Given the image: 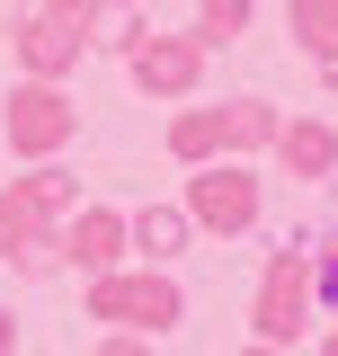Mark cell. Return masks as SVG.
<instances>
[{
  "instance_id": "1",
  "label": "cell",
  "mask_w": 338,
  "mask_h": 356,
  "mask_svg": "<svg viewBox=\"0 0 338 356\" xmlns=\"http://www.w3.org/2000/svg\"><path fill=\"white\" fill-rule=\"evenodd\" d=\"M89 321H107V330H134V339H161V330H178L187 321V285L169 276V267H116V276H89L81 294Z\"/></svg>"
},
{
  "instance_id": "2",
  "label": "cell",
  "mask_w": 338,
  "mask_h": 356,
  "mask_svg": "<svg viewBox=\"0 0 338 356\" xmlns=\"http://www.w3.org/2000/svg\"><path fill=\"white\" fill-rule=\"evenodd\" d=\"M312 303H321L312 241L267 250V267H258V294H250V339H258V348H294L303 330H312Z\"/></svg>"
},
{
  "instance_id": "3",
  "label": "cell",
  "mask_w": 338,
  "mask_h": 356,
  "mask_svg": "<svg viewBox=\"0 0 338 356\" xmlns=\"http://www.w3.org/2000/svg\"><path fill=\"white\" fill-rule=\"evenodd\" d=\"M187 222L196 232H223V241H241V232H258V214H267V187H258L250 161H205V170H187Z\"/></svg>"
},
{
  "instance_id": "4",
  "label": "cell",
  "mask_w": 338,
  "mask_h": 356,
  "mask_svg": "<svg viewBox=\"0 0 338 356\" xmlns=\"http://www.w3.org/2000/svg\"><path fill=\"white\" fill-rule=\"evenodd\" d=\"M0 134H9L18 161H54V152L81 134V107L63 98V81H18L9 107H0Z\"/></svg>"
},
{
  "instance_id": "5",
  "label": "cell",
  "mask_w": 338,
  "mask_h": 356,
  "mask_svg": "<svg viewBox=\"0 0 338 356\" xmlns=\"http://www.w3.org/2000/svg\"><path fill=\"white\" fill-rule=\"evenodd\" d=\"M9 54H18L27 81H63V72H81L89 27H81V18H45V9H27V18L9 27Z\"/></svg>"
},
{
  "instance_id": "6",
  "label": "cell",
  "mask_w": 338,
  "mask_h": 356,
  "mask_svg": "<svg viewBox=\"0 0 338 356\" xmlns=\"http://www.w3.org/2000/svg\"><path fill=\"white\" fill-rule=\"evenodd\" d=\"M125 72L143 98H196V81H205V44L196 36H143L125 54Z\"/></svg>"
},
{
  "instance_id": "7",
  "label": "cell",
  "mask_w": 338,
  "mask_h": 356,
  "mask_svg": "<svg viewBox=\"0 0 338 356\" xmlns=\"http://www.w3.org/2000/svg\"><path fill=\"white\" fill-rule=\"evenodd\" d=\"M54 241H63V267H81V276H116V259H125V214H116V205H81Z\"/></svg>"
},
{
  "instance_id": "8",
  "label": "cell",
  "mask_w": 338,
  "mask_h": 356,
  "mask_svg": "<svg viewBox=\"0 0 338 356\" xmlns=\"http://www.w3.org/2000/svg\"><path fill=\"white\" fill-rule=\"evenodd\" d=\"M9 205L36 222V232H63V222L81 214V178L63 170V161H36L27 178H9Z\"/></svg>"
},
{
  "instance_id": "9",
  "label": "cell",
  "mask_w": 338,
  "mask_h": 356,
  "mask_svg": "<svg viewBox=\"0 0 338 356\" xmlns=\"http://www.w3.org/2000/svg\"><path fill=\"white\" fill-rule=\"evenodd\" d=\"M187 241H196L187 205H134V214H125V250H134L143 267H169L178 250H187Z\"/></svg>"
},
{
  "instance_id": "10",
  "label": "cell",
  "mask_w": 338,
  "mask_h": 356,
  "mask_svg": "<svg viewBox=\"0 0 338 356\" xmlns=\"http://www.w3.org/2000/svg\"><path fill=\"white\" fill-rule=\"evenodd\" d=\"M214 125H223V161H250V152H276L285 116H276V98H223Z\"/></svg>"
},
{
  "instance_id": "11",
  "label": "cell",
  "mask_w": 338,
  "mask_h": 356,
  "mask_svg": "<svg viewBox=\"0 0 338 356\" xmlns=\"http://www.w3.org/2000/svg\"><path fill=\"white\" fill-rule=\"evenodd\" d=\"M276 170L285 178H330L338 170V134L321 125V116H294V125L276 134Z\"/></svg>"
},
{
  "instance_id": "12",
  "label": "cell",
  "mask_w": 338,
  "mask_h": 356,
  "mask_svg": "<svg viewBox=\"0 0 338 356\" xmlns=\"http://www.w3.org/2000/svg\"><path fill=\"white\" fill-rule=\"evenodd\" d=\"M169 161H178V170L223 161V125H214V107H178V116H169Z\"/></svg>"
},
{
  "instance_id": "13",
  "label": "cell",
  "mask_w": 338,
  "mask_h": 356,
  "mask_svg": "<svg viewBox=\"0 0 338 356\" xmlns=\"http://www.w3.org/2000/svg\"><path fill=\"white\" fill-rule=\"evenodd\" d=\"M81 27H89V44H98V54H134V44L152 36V27L134 18V0H98V9H89Z\"/></svg>"
},
{
  "instance_id": "14",
  "label": "cell",
  "mask_w": 338,
  "mask_h": 356,
  "mask_svg": "<svg viewBox=\"0 0 338 356\" xmlns=\"http://www.w3.org/2000/svg\"><path fill=\"white\" fill-rule=\"evenodd\" d=\"M285 27H294V44L321 63V54H338V0H285Z\"/></svg>"
},
{
  "instance_id": "15",
  "label": "cell",
  "mask_w": 338,
  "mask_h": 356,
  "mask_svg": "<svg viewBox=\"0 0 338 356\" xmlns=\"http://www.w3.org/2000/svg\"><path fill=\"white\" fill-rule=\"evenodd\" d=\"M250 18H258V0H205V9H196V27H187V36L205 44H232V36H250Z\"/></svg>"
},
{
  "instance_id": "16",
  "label": "cell",
  "mask_w": 338,
  "mask_h": 356,
  "mask_svg": "<svg viewBox=\"0 0 338 356\" xmlns=\"http://www.w3.org/2000/svg\"><path fill=\"white\" fill-rule=\"evenodd\" d=\"M9 267H18V276H54V267H63V241L36 232V241H18V250H9Z\"/></svg>"
},
{
  "instance_id": "17",
  "label": "cell",
  "mask_w": 338,
  "mask_h": 356,
  "mask_svg": "<svg viewBox=\"0 0 338 356\" xmlns=\"http://www.w3.org/2000/svg\"><path fill=\"white\" fill-rule=\"evenodd\" d=\"M18 241H36V222H27V214H18V205H9V196H0V259H9Z\"/></svg>"
},
{
  "instance_id": "18",
  "label": "cell",
  "mask_w": 338,
  "mask_h": 356,
  "mask_svg": "<svg viewBox=\"0 0 338 356\" xmlns=\"http://www.w3.org/2000/svg\"><path fill=\"white\" fill-rule=\"evenodd\" d=\"M89 356H152V339H134V330H107V339H98Z\"/></svg>"
},
{
  "instance_id": "19",
  "label": "cell",
  "mask_w": 338,
  "mask_h": 356,
  "mask_svg": "<svg viewBox=\"0 0 338 356\" xmlns=\"http://www.w3.org/2000/svg\"><path fill=\"white\" fill-rule=\"evenodd\" d=\"M312 276H321V303L338 312V250H321V259H312Z\"/></svg>"
},
{
  "instance_id": "20",
  "label": "cell",
  "mask_w": 338,
  "mask_h": 356,
  "mask_svg": "<svg viewBox=\"0 0 338 356\" xmlns=\"http://www.w3.org/2000/svg\"><path fill=\"white\" fill-rule=\"evenodd\" d=\"M45 18H89V9H98V0H36Z\"/></svg>"
},
{
  "instance_id": "21",
  "label": "cell",
  "mask_w": 338,
  "mask_h": 356,
  "mask_svg": "<svg viewBox=\"0 0 338 356\" xmlns=\"http://www.w3.org/2000/svg\"><path fill=\"white\" fill-rule=\"evenodd\" d=\"M0 356H18V321H9V303H0Z\"/></svg>"
},
{
  "instance_id": "22",
  "label": "cell",
  "mask_w": 338,
  "mask_h": 356,
  "mask_svg": "<svg viewBox=\"0 0 338 356\" xmlns=\"http://www.w3.org/2000/svg\"><path fill=\"white\" fill-rule=\"evenodd\" d=\"M18 18H27V9H18V0H0V36H9V27H18Z\"/></svg>"
},
{
  "instance_id": "23",
  "label": "cell",
  "mask_w": 338,
  "mask_h": 356,
  "mask_svg": "<svg viewBox=\"0 0 338 356\" xmlns=\"http://www.w3.org/2000/svg\"><path fill=\"white\" fill-rule=\"evenodd\" d=\"M321 81H330V98H338V54H321Z\"/></svg>"
},
{
  "instance_id": "24",
  "label": "cell",
  "mask_w": 338,
  "mask_h": 356,
  "mask_svg": "<svg viewBox=\"0 0 338 356\" xmlns=\"http://www.w3.org/2000/svg\"><path fill=\"white\" fill-rule=\"evenodd\" d=\"M241 356H294V348H258V339H250V348H241Z\"/></svg>"
},
{
  "instance_id": "25",
  "label": "cell",
  "mask_w": 338,
  "mask_h": 356,
  "mask_svg": "<svg viewBox=\"0 0 338 356\" xmlns=\"http://www.w3.org/2000/svg\"><path fill=\"white\" fill-rule=\"evenodd\" d=\"M321 356H338V330H330V339H321Z\"/></svg>"
}]
</instances>
